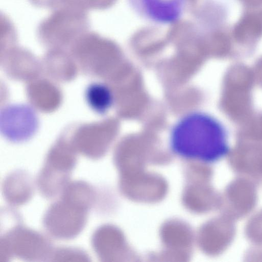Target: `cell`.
<instances>
[{
	"label": "cell",
	"mask_w": 262,
	"mask_h": 262,
	"mask_svg": "<svg viewBox=\"0 0 262 262\" xmlns=\"http://www.w3.org/2000/svg\"><path fill=\"white\" fill-rule=\"evenodd\" d=\"M2 189L7 202L13 205H21L32 197L34 191L33 183L27 172L17 170L5 178Z\"/></svg>",
	"instance_id": "8"
},
{
	"label": "cell",
	"mask_w": 262,
	"mask_h": 262,
	"mask_svg": "<svg viewBox=\"0 0 262 262\" xmlns=\"http://www.w3.org/2000/svg\"><path fill=\"white\" fill-rule=\"evenodd\" d=\"M75 165L74 158H49L39 172L36 181L41 194L50 199L61 193L69 183Z\"/></svg>",
	"instance_id": "7"
},
{
	"label": "cell",
	"mask_w": 262,
	"mask_h": 262,
	"mask_svg": "<svg viewBox=\"0 0 262 262\" xmlns=\"http://www.w3.org/2000/svg\"><path fill=\"white\" fill-rule=\"evenodd\" d=\"M32 4L40 7H58L60 0H30Z\"/></svg>",
	"instance_id": "11"
},
{
	"label": "cell",
	"mask_w": 262,
	"mask_h": 262,
	"mask_svg": "<svg viewBox=\"0 0 262 262\" xmlns=\"http://www.w3.org/2000/svg\"><path fill=\"white\" fill-rule=\"evenodd\" d=\"M86 102L95 113L103 115L112 107L114 96L110 88L101 82H93L89 84L85 92Z\"/></svg>",
	"instance_id": "9"
},
{
	"label": "cell",
	"mask_w": 262,
	"mask_h": 262,
	"mask_svg": "<svg viewBox=\"0 0 262 262\" xmlns=\"http://www.w3.org/2000/svg\"><path fill=\"white\" fill-rule=\"evenodd\" d=\"M88 25L84 11L60 7L41 22L38 33L45 40L66 42L87 32Z\"/></svg>",
	"instance_id": "4"
},
{
	"label": "cell",
	"mask_w": 262,
	"mask_h": 262,
	"mask_svg": "<svg viewBox=\"0 0 262 262\" xmlns=\"http://www.w3.org/2000/svg\"><path fill=\"white\" fill-rule=\"evenodd\" d=\"M39 119L35 110L24 103L5 106L0 113V131L7 140L22 143L32 138L37 132Z\"/></svg>",
	"instance_id": "5"
},
{
	"label": "cell",
	"mask_w": 262,
	"mask_h": 262,
	"mask_svg": "<svg viewBox=\"0 0 262 262\" xmlns=\"http://www.w3.org/2000/svg\"><path fill=\"white\" fill-rule=\"evenodd\" d=\"M96 197L94 189L86 182L69 183L61 191L59 200L46 211L43 219L45 229L56 238L75 237L84 228L88 211L96 201Z\"/></svg>",
	"instance_id": "2"
},
{
	"label": "cell",
	"mask_w": 262,
	"mask_h": 262,
	"mask_svg": "<svg viewBox=\"0 0 262 262\" xmlns=\"http://www.w3.org/2000/svg\"><path fill=\"white\" fill-rule=\"evenodd\" d=\"M50 242L42 234L20 225L14 226L1 238L0 261L12 257L28 260H41L51 257Z\"/></svg>",
	"instance_id": "3"
},
{
	"label": "cell",
	"mask_w": 262,
	"mask_h": 262,
	"mask_svg": "<svg viewBox=\"0 0 262 262\" xmlns=\"http://www.w3.org/2000/svg\"><path fill=\"white\" fill-rule=\"evenodd\" d=\"M137 15L158 26L172 25L183 15L188 0H127Z\"/></svg>",
	"instance_id": "6"
},
{
	"label": "cell",
	"mask_w": 262,
	"mask_h": 262,
	"mask_svg": "<svg viewBox=\"0 0 262 262\" xmlns=\"http://www.w3.org/2000/svg\"><path fill=\"white\" fill-rule=\"evenodd\" d=\"M262 33V23L253 15L245 17L234 30V35L238 40H243L247 36H258Z\"/></svg>",
	"instance_id": "10"
},
{
	"label": "cell",
	"mask_w": 262,
	"mask_h": 262,
	"mask_svg": "<svg viewBox=\"0 0 262 262\" xmlns=\"http://www.w3.org/2000/svg\"><path fill=\"white\" fill-rule=\"evenodd\" d=\"M172 152L184 159L214 163L227 152L222 128L210 116L193 112L181 117L171 129Z\"/></svg>",
	"instance_id": "1"
}]
</instances>
